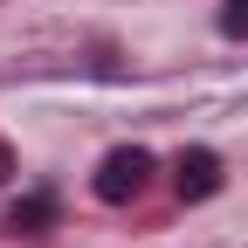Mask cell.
Segmentation results:
<instances>
[{"label": "cell", "mask_w": 248, "mask_h": 248, "mask_svg": "<svg viewBox=\"0 0 248 248\" xmlns=\"http://www.w3.org/2000/svg\"><path fill=\"white\" fill-rule=\"evenodd\" d=\"M228 35H248V0H228V14H221Z\"/></svg>", "instance_id": "obj_4"}, {"label": "cell", "mask_w": 248, "mask_h": 248, "mask_svg": "<svg viewBox=\"0 0 248 248\" xmlns=\"http://www.w3.org/2000/svg\"><path fill=\"white\" fill-rule=\"evenodd\" d=\"M221 152H207V145H186L179 152V159H172V193L186 200V207H193V200H214V193H221Z\"/></svg>", "instance_id": "obj_2"}, {"label": "cell", "mask_w": 248, "mask_h": 248, "mask_svg": "<svg viewBox=\"0 0 248 248\" xmlns=\"http://www.w3.org/2000/svg\"><path fill=\"white\" fill-rule=\"evenodd\" d=\"M145 186H152V152H145V145H117V152H104V166H97V200H104V207L138 200Z\"/></svg>", "instance_id": "obj_1"}, {"label": "cell", "mask_w": 248, "mask_h": 248, "mask_svg": "<svg viewBox=\"0 0 248 248\" xmlns=\"http://www.w3.org/2000/svg\"><path fill=\"white\" fill-rule=\"evenodd\" d=\"M7 172H14V152H7V145H0V179H7Z\"/></svg>", "instance_id": "obj_5"}, {"label": "cell", "mask_w": 248, "mask_h": 248, "mask_svg": "<svg viewBox=\"0 0 248 248\" xmlns=\"http://www.w3.org/2000/svg\"><path fill=\"white\" fill-rule=\"evenodd\" d=\"M48 221H55V193H28V200H14V214H7L14 234H42Z\"/></svg>", "instance_id": "obj_3"}]
</instances>
